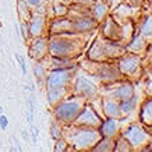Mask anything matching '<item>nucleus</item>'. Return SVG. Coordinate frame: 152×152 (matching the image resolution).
<instances>
[{
	"label": "nucleus",
	"instance_id": "f257e3e1",
	"mask_svg": "<svg viewBox=\"0 0 152 152\" xmlns=\"http://www.w3.org/2000/svg\"><path fill=\"white\" fill-rule=\"evenodd\" d=\"M75 70V69H74ZM74 70L55 69L46 74L45 88L48 91L49 105L56 106L60 101L66 99L73 92V80L75 75Z\"/></svg>",
	"mask_w": 152,
	"mask_h": 152
},
{
	"label": "nucleus",
	"instance_id": "f03ea898",
	"mask_svg": "<svg viewBox=\"0 0 152 152\" xmlns=\"http://www.w3.org/2000/svg\"><path fill=\"white\" fill-rule=\"evenodd\" d=\"M85 42L81 34H61L49 37V56L57 57H74L83 55Z\"/></svg>",
	"mask_w": 152,
	"mask_h": 152
},
{
	"label": "nucleus",
	"instance_id": "7ed1b4c3",
	"mask_svg": "<svg viewBox=\"0 0 152 152\" xmlns=\"http://www.w3.org/2000/svg\"><path fill=\"white\" fill-rule=\"evenodd\" d=\"M63 137L73 151H89L102 138L98 129L77 124L64 126Z\"/></svg>",
	"mask_w": 152,
	"mask_h": 152
},
{
	"label": "nucleus",
	"instance_id": "20e7f679",
	"mask_svg": "<svg viewBox=\"0 0 152 152\" xmlns=\"http://www.w3.org/2000/svg\"><path fill=\"white\" fill-rule=\"evenodd\" d=\"M126 46L121 45L119 42L109 41L105 37H102L101 34L98 35L95 39L94 45L91 46L89 52H88L87 59L92 60V61H115L120 57V56L126 53Z\"/></svg>",
	"mask_w": 152,
	"mask_h": 152
},
{
	"label": "nucleus",
	"instance_id": "39448f33",
	"mask_svg": "<svg viewBox=\"0 0 152 152\" xmlns=\"http://www.w3.org/2000/svg\"><path fill=\"white\" fill-rule=\"evenodd\" d=\"M85 103H87V99L71 94L70 96H67L66 99L60 101L56 106H53L55 107V110H53L55 120L60 121L64 126L73 124Z\"/></svg>",
	"mask_w": 152,
	"mask_h": 152
},
{
	"label": "nucleus",
	"instance_id": "423d86ee",
	"mask_svg": "<svg viewBox=\"0 0 152 152\" xmlns=\"http://www.w3.org/2000/svg\"><path fill=\"white\" fill-rule=\"evenodd\" d=\"M116 61H117L116 64L119 67L120 73L123 74L126 80L130 78L131 81V78H138V74L141 75V64H142L141 55L126 52Z\"/></svg>",
	"mask_w": 152,
	"mask_h": 152
},
{
	"label": "nucleus",
	"instance_id": "0eeeda50",
	"mask_svg": "<svg viewBox=\"0 0 152 152\" xmlns=\"http://www.w3.org/2000/svg\"><path fill=\"white\" fill-rule=\"evenodd\" d=\"M94 70H89V73L92 75H96V78L105 85L117 83L120 80H123V74L120 73L117 64L112 63V61H94Z\"/></svg>",
	"mask_w": 152,
	"mask_h": 152
},
{
	"label": "nucleus",
	"instance_id": "6e6552de",
	"mask_svg": "<svg viewBox=\"0 0 152 152\" xmlns=\"http://www.w3.org/2000/svg\"><path fill=\"white\" fill-rule=\"evenodd\" d=\"M120 135H123L129 141V144L133 147V151L134 149H141L142 151L144 148L149 144V138H151L147 129L140 124L129 126L127 129H124L120 133Z\"/></svg>",
	"mask_w": 152,
	"mask_h": 152
},
{
	"label": "nucleus",
	"instance_id": "1a4fd4ad",
	"mask_svg": "<svg viewBox=\"0 0 152 152\" xmlns=\"http://www.w3.org/2000/svg\"><path fill=\"white\" fill-rule=\"evenodd\" d=\"M103 92H105L106 98H110V99H115L117 102H121L124 99L134 96L135 95V88H134L133 81L123 78L117 81V83L105 85V91Z\"/></svg>",
	"mask_w": 152,
	"mask_h": 152
},
{
	"label": "nucleus",
	"instance_id": "9d476101",
	"mask_svg": "<svg viewBox=\"0 0 152 152\" xmlns=\"http://www.w3.org/2000/svg\"><path fill=\"white\" fill-rule=\"evenodd\" d=\"M71 94L84 98V99H87V102H89L98 96L99 88H98L96 83H94L88 77L75 74L73 80V92Z\"/></svg>",
	"mask_w": 152,
	"mask_h": 152
},
{
	"label": "nucleus",
	"instance_id": "9b49d317",
	"mask_svg": "<svg viewBox=\"0 0 152 152\" xmlns=\"http://www.w3.org/2000/svg\"><path fill=\"white\" fill-rule=\"evenodd\" d=\"M102 23H103L102 24V32H101L102 37H105L109 41L119 42V43L123 45V28H121V24L117 20L113 18L110 14Z\"/></svg>",
	"mask_w": 152,
	"mask_h": 152
},
{
	"label": "nucleus",
	"instance_id": "f8f14e48",
	"mask_svg": "<svg viewBox=\"0 0 152 152\" xmlns=\"http://www.w3.org/2000/svg\"><path fill=\"white\" fill-rule=\"evenodd\" d=\"M101 121H102L101 115L91 106L89 102H87V103L84 105V107L81 109L80 115L77 116V119L74 120L73 124L87 126V127H95V129H98L99 124H101Z\"/></svg>",
	"mask_w": 152,
	"mask_h": 152
},
{
	"label": "nucleus",
	"instance_id": "ddd939ff",
	"mask_svg": "<svg viewBox=\"0 0 152 152\" xmlns=\"http://www.w3.org/2000/svg\"><path fill=\"white\" fill-rule=\"evenodd\" d=\"M28 53L31 59L37 60V61H42L43 59H46L49 56V38H34V42L29 45Z\"/></svg>",
	"mask_w": 152,
	"mask_h": 152
},
{
	"label": "nucleus",
	"instance_id": "4468645a",
	"mask_svg": "<svg viewBox=\"0 0 152 152\" xmlns=\"http://www.w3.org/2000/svg\"><path fill=\"white\" fill-rule=\"evenodd\" d=\"M73 34H92L98 27V23L95 18L91 15H78V17H73Z\"/></svg>",
	"mask_w": 152,
	"mask_h": 152
},
{
	"label": "nucleus",
	"instance_id": "2eb2a0df",
	"mask_svg": "<svg viewBox=\"0 0 152 152\" xmlns=\"http://www.w3.org/2000/svg\"><path fill=\"white\" fill-rule=\"evenodd\" d=\"M120 120L121 119H113V117H105V119H102L101 124L98 127L102 137L116 138L120 134Z\"/></svg>",
	"mask_w": 152,
	"mask_h": 152
},
{
	"label": "nucleus",
	"instance_id": "dca6fc26",
	"mask_svg": "<svg viewBox=\"0 0 152 152\" xmlns=\"http://www.w3.org/2000/svg\"><path fill=\"white\" fill-rule=\"evenodd\" d=\"M50 35H61V34H73V20L66 17H56L49 24Z\"/></svg>",
	"mask_w": 152,
	"mask_h": 152
},
{
	"label": "nucleus",
	"instance_id": "f3484780",
	"mask_svg": "<svg viewBox=\"0 0 152 152\" xmlns=\"http://www.w3.org/2000/svg\"><path fill=\"white\" fill-rule=\"evenodd\" d=\"M28 29H29V37H42L43 32L46 31V17H45V14L39 13V11L32 14V17L29 18V23H28Z\"/></svg>",
	"mask_w": 152,
	"mask_h": 152
},
{
	"label": "nucleus",
	"instance_id": "a211bd4d",
	"mask_svg": "<svg viewBox=\"0 0 152 152\" xmlns=\"http://www.w3.org/2000/svg\"><path fill=\"white\" fill-rule=\"evenodd\" d=\"M101 105H102V112H103L105 117L124 119V116L121 113V109H120V103L117 101L105 96L101 99Z\"/></svg>",
	"mask_w": 152,
	"mask_h": 152
},
{
	"label": "nucleus",
	"instance_id": "6ab92c4d",
	"mask_svg": "<svg viewBox=\"0 0 152 152\" xmlns=\"http://www.w3.org/2000/svg\"><path fill=\"white\" fill-rule=\"evenodd\" d=\"M148 48V41L141 35V34H134L133 38L127 42L126 45V50L130 53H135V55H141L147 50Z\"/></svg>",
	"mask_w": 152,
	"mask_h": 152
},
{
	"label": "nucleus",
	"instance_id": "aec40b11",
	"mask_svg": "<svg viewBox=\"0 0 152 152\" xmlns=\"http://www.w3.org/2000/svg\"><path fill=\"white\" fill-rule=\"evenodd\" d=\"M89 14L92 18H95L99 24H102V21L109 15V3H106L105 0H96L89 7Z\"/></svg>",
	"mask_w": 152,
	"mask_h": 152
},
{
	"label": "nucleus",
	"instance_id": "412c9836",
	"mask_svg": "<svg viewBox=\"0 0 152 152\" xmlns=\"http://www.w3.org/2000/svg\"><path fill=\"white\" fill-rule=\"evenodd\" d=\"M50 64L52 69H66V70H74L77 69V59L74 57H57V56H50Z\"/></svg>",
	"mask_w": 152,
	"mask_h": 152
},
{
	"label": "nucleus",
	"instance_id": "4be33fe9",
	"mask_svg": "<svg viewBox=\"0 0 152 152\" xmlns=\"http://www.w3.org/2000/svg\"><path fill=\"white\" fill-rule=\"evenodd\" d=\"M134 7L133 6H130L129 3H123V4H120L116 11L113 14H110L112 17L115 20H117L119 23H123V21H127V20H133V14H134Z\"/></svg>",
	"mask_w": 152,
	"mask_h": 152
},
{
	"label": "nucleus",
	"instance_id": "5701e85b",
	"mask_svg": "<svg viewBox=\"0 0 152 152\" xmlns=\"http://www.w3.org/2000/svg\"><path fill=\"white\" fill-rule=\"evenodd\" d=\"M140 120L145 127L152 126V96L147 98L140 109Z\"/></svg>",
	"mask_w": 152,
	"mask_h": 152
},
{
	"label": "nucleus",
	"instance_id": "b1692460",
	"mask_svg": "<svg viewBox=\"0 0 152 152\" xmlns=\"http://www.w3.org/2000/svg\"><path fill=\"white\" fill-rule=\"evenodd\" d=\"M138 34H141L148 42L152 41V13H148L144 17H141Z\"/></svg>",
	"mask_w": 152,
	"mask_h": 152
},
{
	"label": "nucleus",
	"instance_id": "393cba45",
	"mask_svg": "<svg viewBox=\"0 0 152 152\" xmlns=\"http://www.w3.org/2000/svg\"><path fill=\"white\" fill-rule=\"evenodd\" d=\"M113 149H115V138L109 137H102L92 148V151L96 152H113Z\"/></svg>",
	"mask_w": 152,
	"mask_h": 152
},
{
	"label": "nucleus",
	"instance_id": "a878e982",
	"mask_svg": "<svg viewBox=\"0 0 152 152\" xmlns=\"http://www.w3.org/2000/svg\"><path fill=\"white\" fill-rule=\"evenodd\" d=\"M120 103V109H121V113L124 117H127L129 115H131L134 110H135V107H137V96L134 95V96L129 98V99H124V101L119 102Z\"/></svg>",
	"mask_w": 152,
	"mask_h": 152
},
{
	"label": "nucleus",
	"instance_id": "bb28decb",
	"mask_svg": "<svg viewBox=\"0 0 152 152\" xmlns=\"http://www.w3.org/2000/svg\"><path fill=\"white\" fill-rule=\"evenodd\" d=\"M46 70L42 64V61H37L34 66V75L37 80V84L39 87H45V80H46Z\"/></svg>",
	"mask_w": 152,
	"mask_h": 152
},
{
	"label": "nucleus",
	"instance_id": "cd10ccee",
	"mask_svg": "<svg viewBox=\"0 0 152 152\" xmlns=\"http://www.w3.org/2000/svg\"><path fill=\"white\" fill-rule=\"evenodd\" d=\"M115 152H129V151H133V147L129 144V141L123 137V135H117L115 138Z\"/></svg>",
	"mask_w": 152,
	"mask_h": 152
},
{
	"label": "nucleus",
	"instance_id": "c85d7f7f",
	"mask_svg": "<svg viewBox=\"0 0 152 152\" xmlns=\"http://www.w3.org/2000/svg\"><path fill=\"white\" fill-rule=\"evenodd\" d=\"M69 10L70 7L64 3H61L59 0H56L53 3V13H55V17H66L69 15Z\"/></svg>",
	"mask_w": 152,
	"mask_h": 152
},
{
	"label": "nucleus",
	"instance_id": "c756f323",
	"mask_svg": "<svg viewBox=\"0 0 152 152\" xmlns=\"http://www.w3.org/2000/svg\"><path fill=\"white\" fill-rule=\"evenodd\" d=\"M63 131H64V124H61L60 121L55 120L50 124V137L53 140H57L60 137H63Z\"/></svg>",
	"mask_w": 152,
	"mask_h": 152
},
{
	"label": "nucleus",
	"instance_id": "7c9ffc66",
	"mask_svg": "<svg viewBox=\"0 0 152 152\" xmlns=\"http://www.w3.org/2000/svg\"><path fill=\"white\" fill-rule=\"evenodd\" d=\"M55 141H56L55 142V151L56 152H66V151H69V149H71L64 137H60V138L55 140Z\"/></svg>",
	"mask_w": 152,
	"mask_h": 152
},
{
	"label": "nucleus",
	"instance_id": "2f4dec72",
	"mask_svg": "<svg viewBox=\"0 0 152 152\" xmlns=\"http://www.w3.org/2000/svg\"><path fill=\"white\" fill-rule=\"evenodd\" d=\"M127 3L133 7H144L145 3H152V0H127Z\"/></svg>",
	"mask_w": 152,
	"mask_h": 152
},
{
	"label": "nucleus",
	"instance_id": "473e14b6",
	"mask_svg": "<svg viewBox=\"0 0 152 152\" xmlns=\"http://www.w3.org/2000/svg\"><path fill=\"white\" fill-rule=\"evenodd\" d=\"M21 35H23L24 41H27L28 37H29V29H28V23H25V21H21Z\"/></svg>",
	"mask_w": 152,
	"mask_h": 152
},
{
	"label": "nucleus",
	"instance_id": "72a5a7b5",
	"mask_svg": "<svg viewBox=\"0 0 152 152\" xmlns=\"http://www.w3.org/2000/svg\"><path fill=\"white\" fill-rule=\"evenodd\" d=\"M15 60L20 63V67H21V70H23V74H27V66H25V59H24L21 55H18V53H15Z\"/></svg>",
	"mask_w": 152,
	"mask_h": 152
},
{
	"label": "nucleus",
	"instance_id": "f704fd0d",
	"mask_svg": "<svg viewBox=\"0 0 152 152\" xmlns=\"http://www.w3.org/2000/svg\"><path fill=\"white\" fill-rule=\"evenodd\" d=\"M7 126H9V119L6 116H0V127H1V130H6Z\"/></svg>",
	"mask_w": 152,
	"mask_h": 152
},
{
	"label": "nucleus",
	"instance_id": "c9c22d12",
	"mask_svg": "<svg viewBox=\"0 0 152 152\" xmlns=\"http://www.w3.org/2000/svg\"><path fill=\"white\" fill-rule=\"evenodd\" d=\"M31 134H32V142L37 144L38 141V134H39V130L35 127V126H32V130H31Z\"/></svg>",
	"mask_w": 152,
	"mask_h": 152
},
{
	"label": "nucleus",
	"instance_id": "e433bc0d",
	"mask_svg": "<svg viewBox=\"0 0 152 152\" xmlns=\"http://www.w3.org/2000/svg\"><path fill=\"white\" fill-rule=\"evenodd\" d=\"M145 89H147V92L149 96H152V78L148 80V83H147V87H145Z\"/></svg>",
	"mask_w": 152,
	"mask_h": 152
},
{
	"label": "nucleus",
	"instance_id": "4c0bfd02",
	"mask_svg": "<svg viewBox=\"0 0 152 152\" xmlns=\"http://www.w3.org/2000/svg\"><path fill=\"white\" fill-rule=\"evenodd\" d=\"M27 4H29V6H39L41 4V0H27Z\"/></svg>",
	"mask_w": 152,
	"mask_h": 152
},
{
	"label": "nucleus",
	"instance_id": "58836bf2",
	"mask_svg": "<svg viewBox=\"0 0 152 152\" xmlns=\"http://www.w3.org/2000/svg\"><path fill=\"white\" fill-rule=\"evenodd\" d=\"M59 1H61V3H64V4H67V6H70V4H73L75 0H59Z\"/></svg>",
	"mask_w": 152,
	"mask_h": 152
},
{
	"label": "nucleus",
	"instance_id": "ea45409f",
	"mask_svg": "<svg viewBox=\"0 0 152 152\" xmlns=\"http://www.w3.org/2000/svg\"><path fill=\"white\" fill-rule=\"evenodd\" d=\"M23 137H24V140L27 141V140L29 138V134H27V131H23Z\"/></svg>",
	"mask_w": 152,
	"mask_h": 152
},
{
	"label": "nucleus",
	"instance_id": "a19ab883",
	"mask_svg": "<svg viewBox=\"0 0 152 152\" xmlns=\"http://www.w3.org/2000/svg\"><path fill=\"white\" fill-rule=\"evenodd\" d=\"M145 129H147V131L149 134H152V126H148V127H145Z\"/></svg>",
	"mask_w": 152,
	"mask_h": 152
},
{
	"label": "nucleus",
	"instance_id": "79ce46f5",
	"mask_svg": "<svg viewBox=\"0 0 152 152\" xmlns=\"http://www.w3.org/2000/svg\"><path fill=\"white\" fill-rule=\"evenodd\" d=\"M149 66H151V70H152V60H151V64H149Z\"/></svg>",
	"mask_w": 152,
	"mask_h": 152
}]
</instances>
